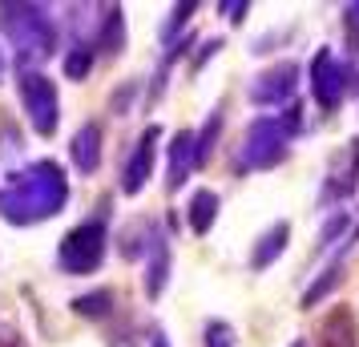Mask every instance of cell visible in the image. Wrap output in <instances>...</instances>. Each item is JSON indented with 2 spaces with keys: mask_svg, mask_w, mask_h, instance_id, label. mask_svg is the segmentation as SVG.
I'll list each match as a JSON object with an SVG mask.
<instances>
[{
  "mask_svg": "<svg viewBox=\"0 0 359 347\" xmlns=\"http://www.w3.org/2000/svg\"><path fill=\"white\" fill-rule=\"evenodd\" d=\"M347 226H351V218H347V215H335V218H331V222L323 226V234H319V247H323V250H327V247H335V238H339Z\"/></svg>",
  "mask_w": 359,
  "mask_h": 347,
  "instance_id": "21",
  "label": "cell"
},
{
  "mask_svg": "<svg viewBox=\"0 0 359 347\" xmlns=\"http://www.w3.org/2000/svg\"><path fill=\"white\" fill-rule=\"evenodd\" d=\"M291 347H307V343H303V339H294V343H291Z\"/></svg>",
  "mask_w": 359,
  "mask_h": 347,
  "instance_id": "27",
  "label": "cell"
},
{
  "mask_svg": "<svg viewBox=\"0 0 359 347\" xmlns=\"http://www.w3.org/2000/svg\"><path fill=\"white\" fill-rule=\"evenodd\" d=\"M101 142H105L101 121H85L81 130L73 133V142H69V158H73V165H77L81 174H93V170L101 165Z\"/></svg>",
  "mask_w": 359,
  "mask_h": 347,
  "instance_id": "14",
  "label": "cell"
},
{
  "mask_svg": "<svg viewBox=\"0 0 359 347\" xmlns=\"http://www.w3.org/2000/svg\"><path fill=\"white\" fill-rule=\"evenodd\" d=\"M93 49H97V61H117V57H121V49H126V17H121V8H117V4L97 8Z\"/></svg>",
  "mask_w": 359,
  "mask_h": 347,
  "instance_id": "11",
  "label": "cell"
},
{
  "mask_svg": "<svg viewBox=\"0 0 359 347\" xmlns=\"http://www.w3.org/2000/svg\"><path fill=\"white\" fill-rule=\"evenodd\" d=\"M218 133H222V109H214V114L206 117V125H202V130L194 133V170H202V165L210 162Z\"/></svg>",
  "mask_w": 359,
  "mask_h": 347,
  "instance_id": "18",
  "label": "cell"
},
{
  "mask_svg": "<svg viewBox=\"0 0 359 347\" xmlns=\"http://www.w3.org/2000/svg\"><path fill=\"white\" fill-rule=\"evenodd\" d=\"M190 13H198V4L190 0V4H174L170 13H165V20H162V45L170 49V45H178V29L190 20Z\"/></svg>",
  "mask_w": 359,
  "mask_h": 347,
  "instance_id": "19",
  "label": "cell"
},
{
  "mask_svg": "<svg viewBox=\"0 0 359 347\" xmlns=\"http://www.w3.org/2000/svg\"><path fill=\"white\" fill-rule=\"evenodd\" d=\"M218 13H222L230 25H243V13H250V4H246V0H234V4H218Z\"/></svg>",
  "mask_w": 359,
  "mask_h": 347,
  "instance_id": "23",
  "label": "cell"
},
{
  "mask_svg": "<svg viewBox=\"0 0 359 347\" xmlns=\"http://www.w3.org/2000/svg\"><path fill=\"white\" fill-rule=\"evenodd\" d=\"M202 343L206 347H234V327L226 319H210L206 331H202Z\"/></svg>",
  "mask_w": 359,
  "mask_h": 347,
  "instance_id": "20",
  "label": "cell"
},
{
  "mask_svg": "<svg viewBox=\"0 0 359 347\" xmlns=\"http://www.w3.org/2000/svg\"><path fill=\"white\" fill-rule=\"evenodd\" d=\"M343 25H347V41L359 49V4H347L343 8Z\"/></svg>",
  "mask_w": 359,
  "mask_h": 347,
  "instance_id": "22",
  "label": "cell"
},
{
  "mask_svg": "<svg viewBox=\"0 0 359 347\" xmlns=\"http://www.w3.org/2000/svg\"><path fill=\"white\" fill-rule=\"evenodd\" d=\"M69 202V178L57 162H33L8 174L0 190V218L13 226H33L45 218L61 215Z\"/></svg>",
  "mask_w": 359,
  "mask_h": 347,
  "instance_id": "1",
  "label": "cell"
},
{
  "mask_svg": "<svg viewBox=\"0 0 359 347\" xmlns=\"http://www.w3.org/2000/svg\"><path fill=\"white\" fill-rule=\"evenodd\" d=\"M0 33L13 45L20 73L57 53V20L45 4H0Z\"/></svg>",
  "mask_w": 359,
  "mask_h": 347,
  "instance_id": "3",
  "label": "cell"
},
{
  "mask_svg": "<svg viewBox=\"0 0 359 347\" xmlns=\"http://www.w3.org/2000/svg\"><path fill=\"white\" fill-rule=\"evenodd\" d=\"M149 343H154V347H170V343H165V331H162V327L149 331Z\"/></svg>",
  "mask_w": 359,
  "mask_h": 347,
  "instance_id": "25",
  "label": "cell"
},
{
  "mask_svg": "<svg viewBox=\"0 0 359 347\" xmlns=\"http://www.w3.org/2000/svg\"><path fill=\"white\" fill-rule=\"evenodd\" d=\"M359 190V137L343 142V149L327 162L323 186H319V206H335V202L351 198Z\"/></svg>",
  "mask_w": 359,
  "mask_h": 347,
  "instance_id": "7",
  "label": "cell"
},
{
  "mask_svg": "<svg viewBox=\"0 0 359 347\" xmlns=\"http://www.w3.org/2000/svg\"><path fill=\"white\" fill-rule=\"evenodd\" d=\"M218 206H222V198L214 194L210 186H198L194 194H190V202H186V222H190V231L194 234H210L214 218H218Z\"/></svg>",
  "mask_w": 359,
  "mask_h": 347,
  "instance_id": "16",
  "label": "cell"
},
{
  "mask_svg": "<svg viewBox=\"0 0 359 347\" xmlns=\"http://www.w3.org/2000/svg\"><path fill=\"white\" fill-rule=\"evenodd\" d=\"M17 97L25 105V117L41 137H53L61 125V97H57V85L41 73V69H25L17 81Z\"/></svg>",
  "mask_w": 359,
  "mask_h": 347,
  "instance_id": "5",
  "label": "cell"
},
{
  "mask_svg": "<svg viewBox=\"0 0 359 347\" xmlns=\"http://www.w3.org/2000/svg\"><path fill=\"white\" fill-rule=\"evenodd\" d=\"M287 243H291V226H287V222H275L271 231H262L259 243H255V250H250V271H266V266H275L278 259H283Z\"/></svg>",
  "mask_w": 359,
  "mask_h": 347,
  "instance_id": "15",
  "label": "cell"
},
{
  "mask_svg": "<svg viewBox=\"0 0 359 347\" xmlns=\"http://www.w3.org/2000/svg\"><path fill=\"white\" fill-rule=\"evenodd\" d=\"M315 347H359V319L351 307H331L327 319L319 323Z\"/></svg>",
  "mask_w": 359,
  "mask_h": 347,
  "instance_id": "13",
  "label": "cell"
},
{
  "mask_svg": "<svg viewBox=\"0 0 359 347\" xmlns=\"http://www.w3.org/2000/svg\"><path fill=\"white\" fill-rule=\"evenodd\" d=\"M347 89H351V69L343 61L335 49H319L311 57V97L315 105L323 109V114H335L347 97Z\"/></svg>",
  "mask_w": 359,
  "mask_h": 347,
  "instance_id": "6",
  "label": "cell"
},
{
  "mask_svg": "<svg viewBox=\"0 0 359 347\" xmlns=\"http://www.w3.org/2000/svg\"><path fill=\"white\" fill-rule=\"evenodd\" d=\"M105 243H109V202H101L93 215L77 222L57 247V266L65 275H93L105 263Z\"/></svg>",
  "mask_w": 359,
  "mask_h": 347,
  "instance_id": "4",
  "label": "cell"
},
{
  "mask_svg": "<svg viewBox=\"0 0 359 347\" xmlns=\"http://www.w3.org/2000/svg\"><path fill=\"white\" fill-rule=\"evenodd\" d=\"M299 130H303V109H299V101L287 105L283 114H259L243 130L238 146H234V174L275 170V165L291 154V137Z\"/></svg>",
  "mask_w": 359,
  "mask_h": 347,
  "instance_id": "2",
  "label": "cell"
},
{
  "mask_svg": "<svg viewBox=\"0 0 359 347\" xmlns=\"http://www.w3.org/2000/svg\"><path fill=\"white\" fill-rule=\"evenodd\" d=\"M4 73H8V53H4V45H0V81H4Z\"/></svg>",
  "mask_w": 359,
  "mask_h": 347,
  "instance_id": "26",
  "label": "cell"
},
{
  "mask_svg": "<svg viewBox=\"0 0 359 347\" xmlns=\"http://www.w3.org/2000/svg\"><path fill=\"white\" fill-rule=\"evenodd\" d=\"M69 307L81 315V319H109V315H114V291H109V287H101V291L77 295Z\"/></svg>",
  "mask_w": 359,
  "mask_h": 347,
  "instance_id": "17",
  "label": "cell"
},
{
  "mask_svg": "<svg viewBox=\"0 0 359 347\" xmlns=\"http://www.w3.org/2000/svg\"><path fill=\"white\" fill-rule=\"evenodd\" d=\"M158 142H162V125H146L142 137L133 142L130 158L121 165V194H142L146 182L154 178V158H158Z\"/></svg>",
  "mask_w": 359,
  "mask_h": 347,
  "instance_id": "9",
  "label": "cell"
},
{
  "mask_svg": "<svg viewBox=\"0 0 359 347\" xmlns=\"http://www.w3.org/2000/svg\"><path fill=\"white\" fill-rule=\"evenodd\" d=\"M165 158H170V165H165V190L174 194V190H182L186 178L194 174V130L174 133L170 146H165Z\"/></svg>",
  "mask_w": 359,
  "mask_h": 347,
  "instance_id": "12",
  "label": "cell"
},
{
  "mask_svg": "<svg viewBox=\"0 0 359 347\" xmlns=\"http://www.w3.org/2000/svg\"><path fill=\"white\" fill-rule=\"evenodd\" d=\"M0 347H29V343L20 339V331H13V327H4V323H0Z\"/></svg>",
  "mask_w": 359,
  "mask_h": 347,
  "instance_id": "24",
  "label": "cell"
},
{
  "mask_svg": "<svg viewBox=\"0 0 359 347\" xmlns=\"http://www.w3.org/2000/svg\"><path fill=\"white\" fill-rule=\"evenodd\" d=\"M170 266H174V247H170V231L162 222H154L146 247V299H162L165 283H170Z\"/></svg>",
  "mask_w": 359,
  "mask_h": 347,
  "instance_id": "10",
  "label": "cell"
},
{
  "mask_svg": "<svg viewBox=\"0 0 359 347\" xmlns=\"http://www.w3.org/2000/svg\"><path fill=\"white\" fill-rule=\"evenodd\" d=\"M294 89H299V61H275L271 69H262L250 81L246 97H250V105L275 109V105H291Z\"/></svg>",
  "mask_w": 359,
  "mask_h": 347,
  "instance_id": "8",
  "label": "cell"
}]
</instances>
